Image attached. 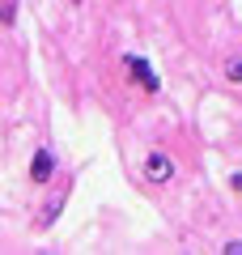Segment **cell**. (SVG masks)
Segmentation results:
<instances>
[{"instance_id": "8", "label": "cell", "mask_w": 242, "mask_h": 255, "mask_svg": "<svg viewBox=\"0 0 242 255\" xmlns=\"http://www.w3.org/2000/svg\"><path fill=\"white\" fill-rule=\"evenodd\" d=\"M68 4H72V9H81V4H85V0H68Z\"/></svg>"}, {"instance_id": "2", "label": "cell", "mask_w": 242, "mask_h": 255, "mask_svg": "<svg viewBox=\"0 0 242 255\" xmlns=\"http://www.w3.org/2000/svg\"><path fill=\"white\" fill-rule=\"evenodd\" d=\"M123 73H127V85H136V90L144 94V98H157L161 94V77H157V68H153L144 55H136V51H127L123 60Z\"/></svg>"}, {"instance_id": "1", "label": "cell", "mask_w": 242, "mask_h": 255, "mask_svg": "<svg viewBox=\"0 0 242 255\" xmlns=\"http://www.w3.org/2000/svg\"><path fill=\"white\" fill-rule=\"evenodd\" d=\"M174 179H179V162L166 149H149L140 162V183L144 187H170Z\"/></svg>"}, {"instance_id": "7", "label": "cell", "mask_w": 242, "mask_h": 255, "mask_svg": "<svg viewBox=\"0 0 242 255\" xmlns=\"http://www.w3.org/2000/svg\"><path fill=\"white\" fill-rule=\"evenodd\" d=\"M221 251H225V255H238V251H242V238H225Z\"/></svg>"}, {"instance_id": "5", "label": "cell", "mask_w": 242, "mask_h": 255, "mask_svg": "<svg viewBox=\"0 0 242 255\" xmlns=\"http://www.w3.org/2000/svg\"><path fill=\"white\" fill-rule=\"evenodd\" d=\"M221 77H225V85H242V60H238V55H230V60H225Z\"/></svg>"}, {"instance_id": "3", "label": "cell", "mask_w": 242, "mask_h": 255, "mask_svg": "<svg viewBox=\"0 0 242 255\" xmlns=\"http://www.w3.org/2000/svg\"><path fill=\"white\" fill-rule=\"evenodd\" d=\"M60 174V153H55L51 145H38L34 153H30V166H26V179L34 183V187H47V183Z\"/></svg>"}, {"instance_id": "4", "label": "cell", "mask_w": 242, "mask_h": 255, "mask_svg": "<svg viewBox=\"0 0 242 255\" xmlns=\"http://www.w3.org/2000/svg\"><path fill=\"white\" fill-rule=\"evenodd\" d=\"M68 200H72V179H68V183H64V187H60V191H55V196H51V200L43 204V217H38L34 226H38V230H51L55 221L64 217V204H68Z\"/></svg>"}, {"instance_id": "6", "label": "cell", "mask_w": 242, "mask_h": 255, "mask_svg": "<svg viewBox=\"0 0 242 255\" xmlns=\"http://www.w3.org/2000/svg\"><path fill=\"white\" fill-rule=\"evenodd\" d=\"M17 21V0H0V26H13Z\"/></svg>"}]
</instances>
